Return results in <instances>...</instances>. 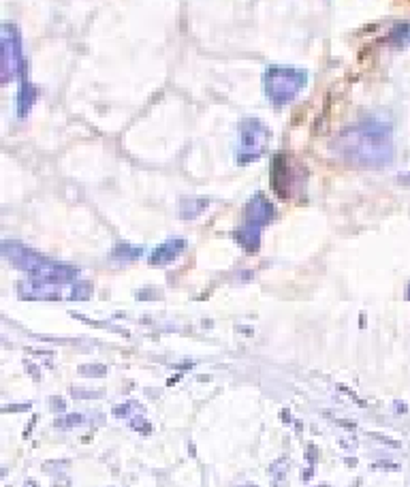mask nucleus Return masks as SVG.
I'll list each match as a JSON object with an SVG mask.
<instances>
[{
	"label": "nucleus",
	"mask_w": 410,
	"mask_h": 487,
	"mask_svg": "<svg viewBox=\"0 0 410 487\" xmlns=\"http://www.w3.org/2000/svg\"><path fill=\"white\" fill-rule=\"evenodd\" d=\"M80 372L86 374V376H103L107 372V367L101 365V363H94V365H82Z\"/></svg>",
	"instance_id": "14"
},
{
	"label": "nucleus",
	"mask_w": 410,
	"mask_h": 487,
	"mask_svg": "<svg viewBox=\"0 0 410 487\" xmlns=\"http://www.w3.org/2000/svg\"><path fill=\"white\" fill-rule=\"evenodd\" d=\"M130 425H133V430H139V432H150V423L148 421H144L141 417H135L133 421H130Z\"/></svg>",
	"instance_id": "16"
},
{
	"label": "nucleus",
	"mask_w": 410,
	"mask_h": 487,
	"mask_svg": "<svg viewBox=\"0 0 410 487\" xmlns=\"http://www.w3.org/2000/svg\"><path fill=\"white\" fill-rule=\"evenodd\" d=\"M26 63L22 54V36L19 30L5 22L0 28V82L3 86L24 77Z\"/></svg>",
	"instance_id": "4"
},
{
	"label": "nucleus",
	"mask_w": 410,
	"mask_h": 487,
	"mask_svg": "<svg viewBox=\"0 0 410 487\" xmlns=\"http://www.w3.org/2000/svg\"><path fill=\"white\" fill-rule=\"evenodd\" d=\"M394 41H398L400 45H408L410 47V24H398L391 32Z\"/></svg>",
	"instance_id": "12"
},
{
	"label": "nucleus",
	"mask_w": 410,
	"mask_h": 487,
	"mask_svg": "<svg viewBox=\"0 0 410 487\" xmlns=\"http://www.w3.org/2000/svg\"><path fill=\"white\" fill-rule=\"evenodd\" d=\"M90 297V284H77L75 293H71V299H88Z\"/></svg>",
	"instance_id": "15"
},
{
	"label": "nucleus",
	"mask_w": 410,
	"mask_h": 487,
	"mask_svg": "<svg viewBox=\"0 0 410 487\" xmlns=\"http://www.w3.org/2000/svg\"><path fill=\"white\" fill-rule=\"evenodd\" d=\"M308 84V75L299 67L271 65L263 73V90L273 105H288L297 99Z\"/></svg>",
	"instance_id": "2"
},
{
	"label": "nucleus",
	"mask_w": 410,
	"mask_h": 487,
	"mask_svg": "<svg viewBox=\"0 0 410 487\" xmlns=\"http://www.w3.org/2000/svg\"><path fill=\"white\" fill-rule=\"evenodd\" d=\"M344 161L361 167H385L394 159L391 126L380 120H363L344 128L331 144Z\"/></svg>",
	"instance_id": "1"
},
{
	"label": "nucleus",
	"mask_w": 410,
	"mask_h": 487,
	"mask_svg": "<svg viewBox=\"0 0 410 487\" xmlns=\"http://www.w3.org/2000/svg\"><path fill=\"white\" fill-rule=\"evenodd\" d=\"M184 250H186V240L184 238H171V240L163 242L161 246H156L152 250V255L148 257V263L150 265H167V263L178 259Z\"/></svg>",
	"instance_id": "7"
},
{
	"label": "nucleus",
	"mask_w": 410,
	"mask_h": 487,
	"mask_svg": "<svg viewBox=\"0 0 410 487\" xmlns=\"http://www.w3.org/2000/svg\"><path fill=\"white\" fill-rule=\"evenodd\" d=\"M269 475H271V487H286L288 483V462L286 457L276 460L269 466Z\"/></svg>",
	"instance_id": "10"
},
{
	"label": "nucleus",
	"mask_w": 410,
	"mask_h": 487,
	"mask_svg": "<svg viewBox=\"0 0 410 487\" xmlns=\"http://www.w3.org/2000/svg\"><path fill=\"white\" fill-rule=\"evenodd\" d=\"M406 297H410V295H406Z\"/></svg>",
	"instance_id": "20"
},
{
	"label": "nucleus",
	"mask_w": 410,
	"mask_h": 487,
	"mask_svg": "<svg viewBox=\"0 0 410 487\" xmlns=\"http://www.w3.org/2000/svg\"><path fill=\"white\" fill-rule=\"evenodd\" d=\"M238 133H240V137H238L236 161L240 165H248L252 161L261 159L269 146L271 131L259 118H246L240 122Z\"/></svg>",
	"instance_id": "5"
},
{
	"label": "nucleus",
	"mask_w": 410,
	"mask_h": 487,
	"mask_svg": "<svg viewBox=\"0 0 410 487\" xmlns=\"http://www.w3.org/2000/svg\"><path fill=\"white\" fill-rule=\"evenodd\" d=\"M24 487H38V483H36V481H26Z\"/></svg>",
	"instance_id": "17"
},
{
	"label": "nucleus",
	"mask_w": 410,
	"mask_h": 487,
	"mask_svg": "<svg viewBox=\"0 0 410 487\" xmlns=\"http://www.w3.org/2000/svg\"><path fill=\"white\" fill-rule=\"evenodd\" d=\"M323 487H329V485H323Z\"/></svg>",
	"instance_id": "19"
},
{
	"label": "nucleus",
	"mask_w": 410,
	"mask_h": 487,
	"mask_svg": "<svg viewBox=\"0 0 410 487\" xmlns=\"http://www.w3.org/2000/svg\"><path fill=\"white\" fill-rule=\"evenodd\" d=\"M207 199H203V197H186V199H182V203H180V216L184 218V220H194L199 216V214H203V209L207 207Z\"/></svg>",
	"instance_id": "9"
},
{
	"label": "nucleus",
	"mask_w": 410,
	"mask_h": 487,
	"mask_svg": "<svg viewBox=\"0 0 410 487\" xmlns=\"http://www.w3.org/2000/svg\"><path fill=\"white\" fill-rule=\"evenodd\" d=\"M84 417L82 415H69V417H60L56 419V427H60V430H71L73 423H82Z\"/></svg>",
	"instance_id": "13"
},
{
	"label": "nucleus",
	"mask_w": 410,
	"mask_h": 487,
	"mask_svg": "<svg viewBox=\"0 0 410 487\" xmlns=\"http://www.w3.org/2000/svg\"><path fill=\"white\" fill-rule=\"evenodd\" d=\"M271 186L278 192L280 199H291L293 190L297 188V178H295V169H293L291 161L284 152L276 154L271 165Z\"/></svg>",
	"instance_id": "6"
},
{
	"label": "nucleus",
	"mask_w": 410,
	"mask_h": 487,
	"mask_svg": "<svg viewBox=\"0 0 410 487\" xmlns=\"http://www.w3.org/2000/svg\"><path fill=\"white\" fill-rule=\"evenodd\" d=\"M141 255V248H135V246H128V244H118L113 250V259L118 261H137Z\"/></svg>",
	"instance_id": "11"
},
{
	"label": "nucleus",
	"mask_w": 410,
	"mask_h": 487,
	"mask_svg": "<svg viewBox=\"0 0 410 487\" xmlns=\"http://www.w3.org/2000/svg\"><path fill=\"white\" fill-rule=\"evenodd\" d=\"M353 487H359V481H357V483H355V485H353Z\"/></svg>",
	"instance_id": "18"
},
{
	"label": "nucleus",
	"mask_w": 410,
	"mask_h": 487,
	"mask_svg": "<svg viewBox=\"0 0 410 487\" xmlns=\"http://www.w3.org/2000/svg\"><path fill=\"white\" fill-rule=\"evenodd\" d=\"M34 101H36V88L28 82H22V86H19V90H17V113H19V118H26V113L34 105Z\"/></svg>",
	"instance_id": "8"
},
{
	"label": "nucleus",
	"mask_w": 410,
	"mask_h": 487,
	"mask_svg": "<svg viewBox=\"0 0 410 487\" xmlns=\"http://www.w3.org/2000/svg\"><path fill=\"white\" fill-rule=\"evenodd\" d=\"M273 216H276V209H273L271 201L265 194L263 192L252 194L244 209V223L236 229L233 238H236V242L244 250L257 252L261 246V233L273 220Z\"/></svg>",
	"instance_id": "3"
}]
</instances>
